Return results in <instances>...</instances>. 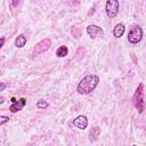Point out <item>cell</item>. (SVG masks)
I'll list each match as a JSON object with an SVG mask.
<instances>
[{"label": "cell", "mask_w": 146, "mask_h": 146, "mask_svg": "<svg viewBox=\"0 0 146 146\" xmlns=\"http://www.w3.org/2000/svg\"><path fill=\"white\" fill-rule=\"evenodd\" d=\"M48 106H49V104H48L46 100H43V99H40V100L36 103V107H38L39 110H46Z\"/></svg>", "instance_id": "obj_14"}, {"label": "cell", "mask_w": 146, "mask_h": 146, "mask_svg": "<svg viewBox=\"0 0 146 146\" xmlns=\"http://www.w3.org/2000/svg\"><path fill=\"white\" fill-rule=\"evenodd\" d=\"M125 32V26L122 23H119L115 25V27L113 29V34L115 38H121Z\"/></svg>", "instance_id": "obj_9"}, {"label": "cell", "mask_w": 146, "mask_h": 146, "mask_svg": "<svg viewBox=\"0 0 146 146\" xmlns=\"http://www.w3.org/2000/svg\"><path fill=\"white\" fill-rule=\"evenodd\" d=\"M120 9V3L119 0H107L105 5V11L108 18H115L116 15L119 14Z\"/></svg>", "instance_id": "obj_5"}, {"label": "cell", "mask_w": 146, "mask_h": 146, "mask_svg": "<svg viewBox=\"0 0 146 146\" xmlns=\"http://www.w3.org/2000/svg\"><path fill=\"white\" fill-rule=\"evenodd\" d=\"M26 41H27L26 36H25L24 34H19V35L15 39V46H16L17 48H23V47L26 44Z\"/></svg>", "instance_id": "obj_10"}, {"label": "cell", "mask_w": 146, "mask_h": 146, "mask_svg": "<svg viewBox=\"0 0 146 146\" xmlns=\"http://www.w3.org/2000/svg\"><path fill=\"white\" fill-rule=\"evenodd\" d=\"M5 102V97H2V96H0V105L2 104Z\"/></svg>", "instance_id": "obj_18"}, {"label": "cell", "mask_w": 146, "mask_h": 146, "mask_svg": "<svg viewBox=\"0 0 146 146\" xmlns=\"http://www.w3.org/2000/svg\"><path fill=\"white\" fill-rule=\"evenodd\" d=\"M99 135H100V128H98V127L92 128L90 133H89V140L90 141H96L98 139Z\"/></svg>", "instance_id": "obj_11"}, {"label": "cell", "mask_w": 146, "mask_h": 146, "mask_svg": "<svg viewBox=\"0 0 146 146\" xmlns=\"http://www.w3.org/2000/svg\"><path fill=\"white\" fill-rule=\"evenodd\" d=\"M51 46V40L49 38H46V39H42L41 41H39L38 43H35V46L33 47V50H32V56L35 57V56H39L46 51H48V49L50 48Z\"/></svg>", "instance_id": "obj_4"}, {"label": "cell", "mask_w": 146, "mask_h": 146, "mask_svg": "<svg viewBox=\"0 0 146 146\" xmlns=\"http://www.w3.org/2000/svg\"><path fill=\"white\" fill-rule=\"evenodd\" d=\"M143 39V29L139 25H133L128 32V41L132 44L139 43Z\"/></svg>", "instance_id": "obj_3"}, {"label": "cell", "mask_w": 146, "mask_h": 146, "mask_svg": "<svg viewBox=\"0 0 146 146\" xmlns=\"http://www.w3.org/2000/svg\"><path fill=\"white\" fill-rule=\"evenodd\" d=\"M3 43H5V38H3V36H1V38H0V49L2 48Z\"/></svg>", "instance_id": "obj_17"}, {"label": "cell", "mask_w": 146, "mask_h": 146, "mask_svg": "<svg viewBox=\"0 0 146 146\" xmlns=\"http://www.w3.org/2000/svg\"><path fill=\"white\" fill-rule=\"evenodd\" d=\"M67 54H68V49H67V47H66V46H60V47L57 49V51H56V56H57V57H59V58L66 57V56H67Z\"/></svg>", "instance_id": "obj_12"}, {"label": "cell", "mask_w": 146, "mask_h": 146, "mask_svg": "<svg viewBox=\"0 0 146 146\" xmlns=\"http://www.w3.org/2000/svg\"><path fill=\"white\" fill-rule=\"evenodd\" d=\"M6 89V84L3 82H0V91H3Z\"/></svg>", "instance_id": "obj_16"}, {"label": "cell", "mask_w": 146, "mask_h": 146, "mask_svg": "<svg viewBox=\"0 0 146 146\" xmlns=\"http://www.w3.org/2000/svg\"><path fill=\"white\" fill-rule=\"evenodd\" d=\"M73 125H75L79 129L84 130L88 127V119L86 115H79L73 120Z\"/></svg>", "instance_id": "obj_8"}, {"label": "cell", "mask_w": 146, "mask_h": 146, "mask_svg": "<svg viewBox=\"0 0 146 146\" xmlns=\"http://www.w3.org/2000/svg\"><path fill=\"white\" fill-rule=\"evenodd\" d=\"M99 80H100L99 76L96 75V74H88V75H86L78 83V87H76L78 94H80V95H88V94H90L98 86Z\"/></svg>", "instance_id": "obj_1"}, {"label": "cell", "mask_w": 146, "mask_h": 146, "mask_svg": "<svg viewBox=\"0 0 146 146\" xmlns=\"http://www.w3.org/2000/svg\"><path fill=\"white\" fill-rule=\"evenodd\" d=\"M87 33L91 39H96V38H103L104 36V31L102 27H99L98 25H88L87 26Z\"/></svg>", "instance_id": "obj_6"}, {"label": "cell", "mask_w": 146, "mask_h": 146, "mask_svg": "<svg viewBox=\"0 0 146 146\" xmlns=\"http://www.w3.org/2000/svg\"><path fill=\"white\" fill-rule=\"evenodd\" d=\"M132 104L133 106L137 108L138 113H143L145 110V100H144V83H139V86L137 87L133 97H132Z\"/></svg>", "instance_id": "obj_2"}, {"label": "cell", "mask_w": 146, "mask_h": 146, "mask_svg": "<svg viewBox=\"0 0 146 146\" xmlns=\"http://www.w3.org/2000/svg\"><path fill=\"white\" fill-rule=\"evenodd\" d=\"M10 102H11V105L9 106V111H10L11 113H16V112L23 110V107H24L25 104H26V99H25V98H21L19 100H16V99L13 97Z\"/></svg>", "instance_id": "obj_7"}, {"label": "cell", "mask_w": 146, "mask_h": 146, "mask_svg": "<svg viewBox=\"0 0 146 146\" xmlns=\"http://www.w3.org/2000/svg\"><path fill=\"white\" fill-rule=\"evenodd\" d=\"M0 74H1V73H0Z\"/></svg>", "instance_id": "obj_19"}, {"label": "cell", "mask_w": 146, "mask_h": 146, "mask_svg": "<svg viewBox=\"0 0 146 146\" xmlns=\"http://www.w3.org/2000/svg\"><path fill=\"white\" fill-rule=\"evenodd\" d=\"M8 121H9V117H8V116H6V115H0V125L7 123Z\"/></svg>", "instance_id": "obj_15"}, {"label": "cell", "mask_w": 146, "mask_h": 146, "mask_svg": "<svg viewBox=\"0 0 146 146\" xmlns=\"http://www.w3.org/2000/svg\"><path fill=\"white\" fill-rule=\"evenodd\" d=\"M71 33H72V35L75 38V39H80V36L82 35V30L80 29V27H73L72 30H71Z\"/></svg>", "instance_id": "obj_13"}]
</instances>
